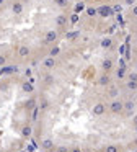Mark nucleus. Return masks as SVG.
Listing matches in <instances>:
<instances>
[{"instance_id": "nucleus-19", "label": "nucleus", "mask_w": 137, "mask_h": 152, "mask_svg": "<svg viewBox=\"0 0 137 152\" xmlns=\"http://www.w3.org/2000/svg\"><path fill=\"white\" fill-rule=\"evenodd\" d=\"M105 152H119V147L116 144H109V146L105 147Z\"/></svg>"}, {"instance_id": "nucleus-5", "label": "nucleus", "mask_w": 137, "mask_h": 152, "mask_svg": "<svg viewBox=\"0 0 137 152\" xmlns=\"http://www.w3.org/2000/svg\"><path fill=\"white\" fill-rule=\"evenodd\" d=\"M23 10H25V7H23V3L21 2H13L11 3V12H13V15H21L23 13Z\"/></svg>"}, {"instance_id": "nucleus-27", "label": "nucleus", "mask_w": 137, "mask_h": 152, "mask_svg": "<svg viewBox=\"0 0 137 152\" xmlns=\"http://www.w3.org/2000/svg\"><path fill=\"white\" fill-rule=\"evenodd\" d=\"M44 82L46 83H52V82H54V77H52L51 74H47V75L44 77Z\"/></svg>"}, {"instance_id": "nucleus-3", "label": "nucleus", "mask_w": 137, "mask_h": 152, "mask_svg": "<svg viewBox=\"0 0 137 152\" xmlns=\"http://www.w3.org/2000/svg\"><path fill=\"white\" fill-rule=\"evenodd\" d=\"M91 113H93L95 116H103V115L106 113V105H105V103H101V101H98V103H95V105H93Z\"/></svg>"}, {"instance_id": "nucleus-10", "label": "nucleus", "mask_w": 137, "mask_h": 152, "mask_svg": "<svg viewBox=\"0 0 137 152\" xmlns=\"http://www.w3.org/2000/svg\"><path fill=\"white\" fill-rule=\"evenodd\" d=\"M100 83H101L103 87H106V85L111 83V77L108 75V72H103L101 74V77H100Z\"/></svg>"}, {"instance_id": "nucleus-16", "label": "nucleus", "mask_w": 137, "mask_h": 152, "mask_svg": "<svg viewBox=\"0 0 137 152\" xmlns=\"http://www.w3.org/2000/svg\"><path fill=\"white\" fill-rule=\"evenodd\" d=\"M85 12H86V15L90 16V18H93V16H97V15H98L97 8H93V7H86V8H85Z\"/></svg>"}, {"instance_id": "nucleus-6", "label": "nucleus", "mask_w": 137, "mask_h": 152, "mask_svg": "<svg viewBox=\"0 0 137 152\" xmlns=\"http://www.w3.org/2000/svg\"><path fill=\"white\" fill-rule=\"evenodd\" d=\"M41 147H43L46 152H52L54 151V142H52L51 139H44V141L41 142Z\"/></svg>"}, {"instance_id": "nucleus-36", "label": "nucleus", "mask_w": 137, "mask_h": 152, "mask_svg": "<svg viewBox=\"0 0 137 152\" xmlns=\"http://www.w3.org/2000/svg\"><path fill=\"white\" fill-rule=\"evenodd\" d=\"M70 152H82L80 147H74V149H70Z\"/></svg>"}, {"instance_id": "nucleus-31", "label": "nucleus", "mask_w": 137, "mask_h": 152, "mask_svg": "<svg viewBox=\"0 0 137 152\" xmlns=\"http://www.w3.org/2000/svg\"><path fill=\"white\" fill-rule=\"evenodd\" d=\"M56 152H70V151H69L65 146H59V147L56 149Z\"/></svg>"}, {"instance_id": "nucleus-11", "label": "nucleus", "mask_w": 137, "mask_h": 152, "mask_svg": "<svg viewBox=\"0 0 137 152\" xmlns=\"http://www.w3.org/2000/svg\"><path fill=\"white\" fill-rule=\"evenodd\" d=\"M113 69V61L111 59H105V61L101 62V71L103 72H108Z\"/></svg>"}, {"instance_id": "nucleus-24", "label": "nucleus", "mask_w": 137, "mask_h": 152, "mask_svg": "<svg viewBox=\"0 0 137 152\" xmlns=\"http://www.w3.org/2000/svg\"><path fill=\"white\" fill-rule=\"evenodd\" d=\"M39 103H41V108H46V107H47V103H49V101H47V98H46V96H41Z\"/></svg>"}, {"instance_id": "nucleus-30", "label": "nucleus", "mask_w": 137, "mask_h": 152, "mask_svg": "<svg viewBox=\"0 0 137 152\" xmlns=\"http://www.w3.org/2000/svg\"><path fill=\"white\" fill-rule=\"evenodd\" d=\"M5 64H7V57L3 54H0V67H3Z\"/></svg>"}, {"instance_id": "nucleus-40", "label": "nucleus", "mask_w": 137, "mask_h": 152, "mask_svg": "<svg viewBox=\"0 0 137 152\" xmlns=\"http://www.w3.org/2000/svg\"><path fill=\"white\" fill-rule=\"evenodd\" d=\"M136 132H137V124H136Z\"/></svg>"}, {"instance_id": "nucleus-17", "label": "nucleus", "mask_w": 137, "mask_h": 152, "mask_svg": "<svg viewBox=\"0 0 137 152\" xmlns=\"http://www.w3.org/2000/svg\"><path fill=\"white\" fill-rule=\"evenodd\" d=\"M21 88H23L26 93H31V92L34 90V88H33V85H31L30 82H23V83H21Z\"/></svg>"}, {"instance_id": "nucleus-15", "label": "nucleus", "mask_w": 137, "mask_h": 152, "mask_svg": "<svg viewBox=\"0 0 137 152\" xmlns=\"http://www.w3.org/2000/svg\"><path fill=\"white\" fill-rule=\"evenodd\" d=\"M126 88H127V90H131V92H136V90H137V82L127 80V82H126Z\"/></svg>"}, {"instance_id": "nucleus-21", "label": "nucleus", "mask_w": 137, "mask_h": 152, "mask_svg": "<svg viewBox=\"0 0 137 152\" xmlns=\"http://www.w3.org/2000/svg\"><path fill=\"white\" fill-rule=\"evenodd\" d=\"M116 77H117V79H124V77H126V69L119 67V69L116 71Z\"/></svg>"}, {"instance_id": "nucleus-41", "label": "nucleus", "mask_w": 137, "mask_h": 152, "mask_svg": "<svg viewBox=\"0 0 137 152\" xmlns=\"http://www.w3.org/2000/svg\"><path fill=\"white\" fill-rule=\"evenodd\" d=\"M95 2H101V0H95Z\"/></svg>"}, {"instance_id": "nucleus-28", "label": "nucleus", "mask_w": 137, "mask_h": 152, "mask_svg": "<svg viewBox=\"0 0 137 152\" xmlns=\"http://www.w3.org/2000/svg\"><path fill=\"white\" fill-rule=\"evenodd\" d=\"M67 38H69V39H74V38H78V33H77V31H72V33H67Z\"/></svg>"}, {"instance_id": "nucleus-23", "label": "nucleus", "mask_w": 137, "mask_h": 152, "mask_svg": "<svg viewBox=\"0 0 137 152\" xmlns=\"http://www.w3.org/2000/svg\"><path fill=\"white\" fill-rule=\"evenodd\" d=\"M59 7H67L69 5V0H54Z\"/></svg>"}, {"instance_id": "nucleus-9", "label": "nucleus", "mask_w": 137, "mask_h": 152, "mask_svg": "<svg viewBox=\"0 0 137 152\" xmlns=\"http://www.w3.org/2000/svg\"><path fill=\"white\" fill-rule=\"evenodd\" d=\"M30 54H31V49L28 46H20L18 48V56L20 57H30Z\"/></svg>"}, {"instance_id": "nucleus-39", "label": "nucleus", "mask_w": 137, "mask_h": 152, "mask_svg": "<svg viewBox=\"0 0 137 152\" xmlns=\"http://www.w3.org/2000/svg\"><path fill=\"white\" fill-rule=\"evenodd\" d=\"M136 69H137V59H136Z\"/></svg>"}, {"instance_id": "nucleus-18", "label": "nucleus", "mask_w": 137, "mask_h": 152, "mask_svg": "<svg viewBox=\"0 0 137 152\" xmlns=\"http://www.w3.org/2000/svg\"><path fill=\"white\" fill-rule=\"evenodd\" d=\"M59 52H61V48H59V46H54V48H51V51H49V56L56 57V56H59Z\"/></svg>"}, {"instance_id": "nucleus-33", "label": "nucleus", "mask_w": 137, "mask_h": 152, "mask_svg": "<svg viewBox=\"0 0 137 152\" xmlns=\"http://www.w3.org/2000/svg\"><path fill=\"white\" fill-rule=\"evenodd\" d=\"M131 13H132V15H134V16L137 18V5H134V7L131 8Z\"/></svg>"}, {"instance_id": "nucleus-2", "label": "nucleus", "mask_w": 137, "mask_h": 152, "mask_svg": "<svg viewBox=\"0 0 137 152\" xmlns=\"http://www.w3.org/2000/svg\"><path fill=\"white\" fill-rule=\"evenodd\" d=\"M97 12H98V15L101 16V18H109V16L114 13L113 7H109V5H101V7H98Z\"/></svg>"}, {"instance_id": "nucleus-29", "label": "nucleus", "mask_w": 137, "mask_h": 152, "mask_svg": "<svg viewBox=\"0 0 137 152\" xmlns=\"http://www.w3.org/2000/svg\"><path fill=\"white\" fill-rule=\"evenodd\" d=\"M26 108H30V110H31V108H36V107H34V100H33V98L26 101Z\"/></svg>"}, {"instance_id": "nucleus-43", "label": "nucleus", "mask_w": 137, "mask_h": 152, "mask_svg": "<svg viewBox=\"0 0 137 152\" xmlns=\"http://www.w3.org/2000/svg\"><path fill=\"white\" fill-rule=\"evenodd\" d=\"M0 152H2V151H0Z\"/></svg>"}, {"instance_id": "nucleus-20", "label": "nucleus", "mask_w": 137, "mask_h": 152, "mask_svg": "<svg viewBox=\"0 0 137 152\" xmlns=\"http://www.w3.org/2000/svg\"><path fill=\"white\" fill-rule=\"evenodd\" d=\"M85 8H86L85 3H83V2H78V3L75 5V8H74V10H75V13L78 15V13H80V10H85Z\"/></svg>"}, {"instance_id": "nucleus-8", "label": "nucleus", "mask_w": 137, "mask_h": 152, "mask_svg": "<svg viewBox=\"0 0 137 152\" xmlns=\"http://www.w3.org/2000/svg\"><path fill=\"white\" fill-rule=\"evenodd\" d=\"M43 66H44L47 71H51V69H54V67H56V59H54V57H51V56L46 57L44 62H43Z\"/></svg>"}, {"instance_id": "nucleus-14", "label": "nucleus", "mask_w": 137, "mask_h": 152, "mask_svg": "<svg viewBox=\"0 0 137 152\" xmlns=\"http://www.w3.org/2000/svg\"><path fill=\"white\" fill-rule=\"evenodd\" d=\"M56 23H57L59 26H65V25H67V16H65V15H59V16L56 18Z\"/></svg>"}, {"instance_id": "nucleus-13", "label": "nucleus", "mask_w": 137, "mask_h": 152, "mask_svg": "<svg viewBox=\"0 0 137 152\" xmlns=\"http://www.w3.org/2000/svg\"><path fill=\"white\" fill-rule=\"evenodd\" d=\"M100 44H101L103 49H109V48L113 46V39H111V38H103Z\"/></svg>"}, {"instance_id": "nucleus-37", "label": "nucleus", "mask_w": 137, "mask_h": 152, "mask_svg": "<svg viewBox=\"0 0 137 152\" xmlns=\"http://www.w3.org/2000/svg\"><path fill=\"white\" fill-rule=\"evenodd\" d=\"M134 124H137V115L134 116Z\"/></svg>"}, {"instance_id": "nucleus-26", "label": "nucleus", "mask_w": 137, "mask_h": 152, "mask_svg": "<svg viewBox=\"0 0 137 152\" xmlns=\"http://www.w3.org/2000/svg\"><path fill=\"white\" fill-rule=\"evenodd\" d=\"M124 56H126V59H127V61L131 59V46H129V44L126 46V52H124Z\"/></svg>"}, {"instance_id": "nucleus-4", "label": "nucleus", "mask_w": 137, "mask_h": 152, "mask_svg": "<svg viewBox=\"0 0 137 152\" xmlns=\"http://www.w3.org/2000/svg\"><path fill=\"white\" fill-rule=\"evenodd\" d=\"M57 41V31L51 30L44 35V44H54Z\"/></svg>"}, {"instance_id": "nucleus-22", "label": "nucleus", "mask_w": 137, "mask_h": 152, "mask_svg": "<svg viewBox=\"0 0 137 152\" xmlns=\"http://www.w3.org/2000/svg\"><path fill=\"white\" fill-rule=\"evenodd\" d=\"M31 134H33V129H31L30 126H26L25 129H23V136H25L26 139H28V137H31Z\"/></svg>"}, {"instance_id": "nucleus-38", "label": "nucleus", "mask_w": 137, "mask_h": 152, "mask_svg": "<svg viewBox=\"0 0 137 152\" xmlns=\"http://www.w3.org/2000/svg\"><path fill=\"white\" fill-rule=\"evenodd\" d=\"M0 5H3V0H0Z\"/></svg>"}, {"instance_id": "nucleus-35", "label": "nucleus", "mask_w": 137, "mask_h": 152, "mask_svg": "<svg viewBox=\"0 0 137 152\" xmlns=\"http://www.w3.org/2000/svg\"><path fill=\"white\" fill-rule=\"evenodd\" d=\"M38 113H39V110H38V108H33V119H36Z\"/></svg>"}, {"instance_id": "nucleus-25", "label": "nucleus", "mask_w": 137, "mask_h": 152, "mask_svg": "<svg viewBox=\"0 0 137 152\" xmlns=\"http://www.w3.org/2000/svg\"><path fill=\"white\" fill-rule=\"evenodd\" d=\"M127 80H134V82H137V72H131V74L127 75Z\"/></svg>"}, {"instance_id": "nucleus-12", "label": "nucleus", "mask_w": 137, "mask_h": 152, "mask_svg": "<svg viewBox=\"0 0 137 152\" xmlns=\"http://www.w3.org/2000/svg\"><path fill=\"white\" fill-rule=\"evenodd\" d=\"M108 95L111 96V100L117 98V96H119V88H117V87H114V85H111V87H109V92H108Z\"/></svg>"}, {"instance_id": "nucleus-32", "label": "nucleus", "mask_w": 137, "mask_h": 152, "mask_svg": "<svg viewBox=\"0 0 137 152\" xmlns=\"http://www.w3.org/2000/svg\"><path fill=\"white\" fill-rule=\"evenodd\" d=\"M77 21H78V15H77V13H74V15H72V18H70V23H72V25H75Z\"/></svg>"}, {"instance_id": "nucleus-7", "label": "nucleus", "mask_w": 137, "mask_h": 152, "mask_svg": "<svg viewBox=\"0 0 137 152\" xmlns=\"http://www.w3.org/2000/svg\"><path fill=\"white\" fill-rule=\"evenodd\" d=\"M134 110H136V103H134V101L132 100H126L124 101V111L129 113V115H132Z\"/></svg>"}, {"instance_id": "nucleus-34", "label": "nucleus", "mask_w": 137, "mask_h": 152, "mask_svg": "<svg viewBox=\"0 0 137 152\" xmlns=\"http://www.w3.org/2000/svg\"><path fill=\"white\" fill-rule=\"evenodd\" d=\"M113 10L116 12V13H121V10H122V7H121V5H116V7H113Z\"/></svg>"}, {"instance_id": "nucleus-42", "label": "nucleus", "mask_w": 137, "mask_h": 152, "mask_svg": "<svg viewBox=\"0 0 137 152\" xmlns=\"http://www.w3.org/2000/svg\"><path fill=\"white\" fill-rule=\"evenodd\" d=\"M122 2H127V0H122Z\"/></svg>"}, {"instance_id": "nucleus-1", "label": "nucleus", "mask_w": 137, "mask_h": 152, "mask_svg": "<svg viewBox=\"0 0 137 152\" xmlns=\"http://www.w3.org/2000/svg\"><path fill=\"white\" fill-rule=\"evenodd\" d=\"M109 111H111L113 115H121V113L124 111V101L117 100V98L111 100V103H109Z\"/></svg>"}]
</instances>
